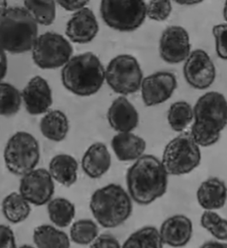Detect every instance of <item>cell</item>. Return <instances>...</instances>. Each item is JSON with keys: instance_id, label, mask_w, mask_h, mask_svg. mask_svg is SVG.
Instances as JSON below:
<instances>
[{"instance_id": "6da1fadb", "label": "cell", "mask_w": 227, "mask_h": 248, "mask_svg": "<svg viewBox=\"0 0 227 248\" xmlns=\"http://www.w3.org/2000/svg\"><path fill=\"white\" fill-rule=\"evenodd\" d=\"M167 185L168 174L162 161L151 155L141 156L127 172L128 193L141 206H148L163 196Z\"/></svg>"}, {"instance_id": "7a4b0ae2", "label": "cell", "mask_w": 227, "mask_h": 248, "mask_svg": "<svg viewBox=\"0 0 227 248\" xmlns=\"http://www.w3.org/2000/svg\"><path fill=\"white\" fill-rule=\"evenodd\" d=\"M64 87L80 96H90L102 88L105 69L99 58L93 52L71 57L61 72Z\"/></svg>"}, {"instance_id": "3957f363", "label": "cell", "mask_w": 227, "mask_h": 248, "mask_svg": "<svg viewBox=\"0 0 227 248\" xmlns=\"http://www.w3.org/2000/svg\"><path fill=\"white\" fill-rule=\"evenodd\" d=\"M38 23L24 7H9L0 16V47L11 54L32 50Z\"/></svg>"}, {"instance_id": "277c9868", "label": "cell", "mask_w": 227, "mask_h": 248, "mask_svg": "<svg viewBox=\"0 0 227 248\" xmlns=\"http://www.w3.org/2000/svg\"><path fill=\"white\" fill-rule=\"evenodd\" d=\"M90 209L102 227L114 229L121 226L132 214V200L128 192L115 184L103 186L93 193Z\"/></svg>"}, {"instance_id": "5b68a950", "label": "cell", "mask_w": 227, "mask_h": 248, "mask_svg": "<svg viewBox=\"0 0 227 248\" xmlns=\"http://www.w3.org/2000/svg\"><path fill=\"white\" fill-rule=\"evenodd\" d=\"M4 160L10 172L22 177L34 170L39 164V142L29 132L18 131L8 140L4 148Z\"/></svg>"}, {"instance_id": "8992f818", "label": "cell", "mask_w": 227, "mask_h": 248, "mask_svg": "<svg viewBox=\"0 0 227 248\" xmlns=\"http://www.w3.org/2000/svg\"><path fill=\"white\" fill-rule=\"evenodd\" d=\"M103 21L120 32H133L146 18V4L142 0H103L100 4Z\"/></svg>"}, {"instance_id": "52a82bcc", "label": "cell", "mask_w": 227, "mask_h": 248, "mask_svg": "<svg viewBox=\"0 0 227 248\" xmlns=\"http://www.w3.org/2000/svg\"><path fill=\"white\" fill-rule=\"evenodd\" d=\"M202 154L192 135L184 133L167 143L162 164L168 175L181 176L192 172L201 163Z\"/></svg>"}, {"instance_id": "ba28073f", "label": "cell", "mask_w": 227, "mask_h": 248, "mask_svg": "<svg viewBox=\"0 0 227 248\" xmlns=\"http://www.w3.org/2000/svg\"><path fill=\"white\" fill-rule=\"evenodd\" d=\"M105 80L115 93L122 96L134 94L141 88L142 69L134 57L119 55L107 66Z\"/></svg>"}, {"instance_id": "9c48e42d", "label": "cell", "mask_w": 227, "mask_h": 248, "mask_svg": "<svg viewBox=\"0 0 227 248\" xmlns=\"http://www.w3.org/2000/svg\"><path fill=\"white\" fill-rule=\"evenodd\" d=\"M73 47L64 36L47 32L39 36L32 49L34 63L42 69H56L64 67L71 59Z\"/></svg>"}, {"instance_id": "30bf717a", "label": "cell", "mask_w": 227, "mask_h": 248, "mask_svg": "<svg viewBox=\"0 0 227 248\" xmlns=\"http://www.w3.org/2000/svg\"><path fill=\"white\" fill-rule=\"evenodd\" d=\"M195 124L220 133L227 125V101L223 94L210 92L202 95L193 108Z\"/></svg>"}, {"instance_id": "8fae6325", "label": "cell", "mask_w": 227, "mask_h": 248, "mask_svg": "<svg viewBox=\"0 0 227 248\" xmlns=\"http://www.w3.org/2000/svg\"><path fill=\"white\" fill-rule=\"evenodd\" d=\"M19 193L31 205L44 206L48 204L55 193L54 180L49 170L38 168L22 176Z\"/></svg>"}, {"instance_id": "7c38bea8", "label": "cell", "mask_w": 227, "mask_h": 248, "mask_svg": "<svg viewBox=\"0 0 227 248\" xmlns=\"http://www.w3.org/2000/svg\"><path fill=\"white\" fill-rule=\"evenodd\" d=\"M185 80L193 88L206 90L213 85L216 68L209 54L203 50H195L190 54L184 65Z\"/></svg>"}, {"instance_id": "4fadbf2b", "label": "cell", "mask_w": 227, "mask_h": 248, "mask_svg": "<svg viewBox=\"0 0 227 248\" xmlns=\"http://www.w3.org/2000/svg\"><path fill=\"white\" fill-rule=\"evenodd\" d=\"M159 53L162 59L167 63H180L186 60L191 54L188 32L179 26L167 28L161 37Z\"/></svg>"}, {"instance_id": "5bb4252c", "label": "cell", "mask_w": 227, "mask_h": 248, "mask_svg": "<svg viewBox=\"0 0 227 248\" xmlns=\"http://www.w3.org/2000/svg\"><path fill=\"white\" fill-rule=\"evenodd\" d=\"M177 88V78L173 73L156 72L143 79L141 85L143 102L146 107L165 103Z\"/></svg>"}, {"instance_id": "9a60e30c", "label": "cell", "mask_w": 227, "mask_h": 248, "mask_svg": "<svg viewBox=\"0 0 227 248\" xmlns=\"http://www.w3.org/2000/svg\"><path fill=\"white\" fill-rule=\"evenodd\" d=\"M21 98L27 112L32 115L46 114L53 103L50 85L39 75L29 80L21 93Z\"/></svg>"}, {"instance_id": "2e32d148", "label": "cell", "mask_w": 227, "mask_h": 248, "mask_svg": "<svg viewBox=\"0 0 227 248\" xmlns=\"http://www.w3.org/2000/svg\"><path fill=\"white\" fill-rule=\"evenodd\" d=\"M99 30L98 22L90 8H83L73 14L67 21L65 34L76 44H87L96 38Z\"/></svg>"}, {"instance_id": "e0dca14e", "label": "cell", "mask_w": 227, "mask_h": 248, "mask_svg": "<svg viewBox=\"0 0 227 248\" xmlns=\"http://www.w3.org/2000/svg\"><path fill=\"white\" fill-rule=\"evenodd\" d=\"M159 233L164 245L171 248H183L192 240L193 224L188 217L177 214L169 217L162 223Z\"/></svg>"}, {"instance_id": "ac0fdd59", "label": "cell", "mask_w": 227, "mask_h": 248, "mask_svg": "<svg viewBox=\"0 0 227 248\" xmlns=\"http://www.w3.org/2000/svg\"><path fill=\"white\" fill-rule=\"evenodd\" d=\"M107 118L110 126L118 132H131L139 125V115L135 107L125 96L111 103Z\"/></svg>"}, {"instance_id": "d6986e66", "label": "cell", "mask_w": 227, "mask_h": 248, "mask_svg": "<svg viewBox=\"0 0 227 248\" xmlns=\"http://www.w3.org/2000/svg\"><path fill=\"white\" fill-rule=\"evenodd\" d=\"M199 206L205 211L223 208L227 201V187L218 177H210L202 182L196 191Z\"/></svg>"}, {"instance_id": "ffe728a7", "label": "cell", "mask_w": 227, "mask_h": 248, "mask_svg": "<svg viewBox=\"0 0 227 248\" xmlns=\"http://www.w3.org/2000/svg\"><path fill=\"white\" fill-rule=\"evenodd\" d=\"M82 169L90 178L97 179L111 167V155L103 142H95L85 151L81 160Z\"/></svg>"}, {"instance_id": "44dd1931", "label": "cell", "mask_w": 227, "mask_h": 248, "mask_svg": "<svg viewBox=\"0 0 227 248\" xmlns=\"http://www.w3.org/2000/svg\"><path fill=\"white\" fill-rule=\"evenodd\" d=\"M111 147L118 160L128 162L137 160L143 156L146 142L142 138L131 132H121L114 137Z\"/></svg>"}, {"instance_id": "7402d4cb", "label": "cell", "mask_w": 227, "mask_h": 248, "mask_svg": "<svg viewBox=\"0 0 227 248\" xmlns=\"http://www.w3.org/2000/svg\"><path fill=\"white\" fill-rule=\"evenodd\" d=\"M78 168V162L75 158L61 154L51 159L48 170L53 180L65 187H70L77 181Z\"/></svg>"}, {"instance_id": "603a6c76", "label": "cell", "mask_w": 227, "mask_h": 248, "mask_svg": "<svg viewBox=\"0 0 227 248\" xmlns=\"http://www.w3.org/2000/svg\"><path fill=\"white\" fill-rule=\"evenodd\" d=\"M39 128L46 139L52 142H62L69 131V122L63 111L50 110L41 119Z\"/></svg>"}, {"instance_id": "cb8c5ba5", "label": "cell", "mask_w": 227, "mask_h": 248, "mask_svg": "<svg viewBox=\"0 0 227 248\" xmlns=\"http://www.w3.org/2000/svg\"><path fill=\"white\" fill-rule=\"evenodd\" d=\"M37 248H70V239L64 231L49 224L34 229L32 234Z\"/></svg>"}, {"instance_id": "d4e9b609", "label": "cell", "mask_w": 227, "mask_h": 248, "mask_svg": "<svg viewBox=\"0 0 227 248\" xmlns=\"http://www.w3.org/2000/svg\"><path fill=\"white\" fill-rule=\"evenodd\" d=\"M31 204L20 193L13 192L2 202V212L5 219L13 224L22 223L31 213Z\"/></svg>"}, {"instance_id": "484cf974", "label": "cell", "mask_w": 227, "mask_h": 248, "mask_svg": "<svg viewBox=\"0 0 227 248\" xmlns=\"http://www.w3.org/2000/svg\"><path fill=\"white\" fill-rule=\"evenodd\" d=\"M49 218L57 228H66L70 225L75 217V206L67 199H52L47 204Z\"/></svg>"}, {"instance_id": "4316f807", "label": "cell", "mask_w": 227, "mask_h": 248, "mask_svg": "<svg viewBox=\"0 0 227 248\" xmlns=\"http://www.w3.org/2000/svg\"><path fill=\"white\" fill-rule=\"evenodd\" d=\"M163 246L159 231L154 226H145L130 234L121 248H163Z\"/></svg>"}, {"instance_id": "83f0119b", "label": "cell", "mask_w": 227, "mask_h": 248, "mask_svg": "<svg viewBox=\"0 0 227 248\" xmlns=\"http://www.w3.org/2000/svg\"><path fill=\"white\" fill-rule=\"evenodd\" d=\"M56 3L53 0H26L24 8L38 24L50 26L56 19Z\"/></svg>"}, {"instance_id": "f1b7e54d", "label": "cell", "mask_w": 227, "mask_h": 248, "mask_svg": "<svg viewBox=\"0 0 227 248\" xmlns=\"http://www.w3.org/2000/svg\"><path fill=\"white\" fill-rule=\"evenodd\" d=\"M194 119L193 108L185 101L176 102L171 105L167 113V121L174 131L181 132L192 123Z\"/></svg>"}, {"instance_id": "f546056e", "label": "cell", "mask_w": 227, "mask_h": 248, "mask_svg": "<svg viewBox=\"0 0 227 248\" xmlns=\"http://www.w3.org/2000/svg\"><path fill=\"white\" fill-rule=\"evenodd\" d=\"M21 94L14 85L0 82V115L13 116L21 108Z\"/></svg>"}, {"instance_id": "4dcf8cb0", "label": "cell", "mask_w": 227, "mask_h": 248, "mask_svg": "<svg viewBox=\"0 0 227 248\" xmlns=\"http://www.w3.org/2000/svg\"><path fill=\"white\" fill-rule=\"evenodd\" d=\"M99 233L98 226L93 220L81 219L72 224L69 231L70 239L75 244L81 246L91 245Z\"/></svg>"}, {"instance_id": "1f68e13d", "label": "cell", "mask_w": 227, "mask_h": 248, "mask_svg": "<svg viewBox=\"0 0 227 248\" xmlns=\"http://www.w3.org/2000/svg\"><path fill=\"white\" fill-rule=\"evenodd\" d=\"M202 227L220 241H227V219L214 211H204L201 216Z\"/></svg>"}, {"instance_id": "d6a6232c", "label": "cell", "mask_w": 227, "mask_h": 248, "mask_svg": "<svg viewBox=\"0 0 227 248\" xmlns=\"http://www.w3.org/2000/svg\"><path fill=\"white\" fill-rule=\"evenodd\" d=\"M172 4L168 0H153L146 4V16L154 21L167 20L172 12Z\"/></svg>"}, {"instance_id": "836d02e7", "label": "cell", "mask_w": 227, "mask_h": 248, "mask_svg": "<svg viewBox=\"0 0 227 248\" xmlns=\"http://www.w3.org/2000/svg\"><path fill=\"white\" fill-rule=\"evenodd\" d=\"M213 34L215 39V47L218 57L227 61V24H220L213 28Z\"/></svg>"}, {"instance_id": "e575fe53", "label": "cell", "mask_w": 227, "mask_h": 248, "mask_svg": "<svg viewBox=\"0 0 227 248\" xmlns=\"http://www.w3.org/2000/svg\"><path fill=\"white\" fill-rule=\"evenodd\" d=\"M90 248H121V246L112 234H102L90 245Z\"/></svg>"}, {"instance_id": "d590c367", "label": "cell", "mask_w": 227, "mask_h": 248, "mask_svg": "<svg viewBox=\"0 0 227 248\" xmlns=\"http://www.w3.org/2000/svg\"><path fill=\"white\" fill-rule=\"evenodd\" d=\"M0 248H17L14 232L4 224H0Z\"/></svg>"}, {"instance_id": "8d00e7d4", "label": "cell", "mask_w": 227, "mask_h": 248, "mask_svg": "<svg viewBox=\"0 0 227 248\" xmlns=\"http://www.w3.org/2000/svg\"><path fill=\"white\" fill-rule=\"evenodd\" d=\"M57 3L67 11H78L85 7L89 1L86 0H58Z\"/></svg>"}, {"instance_id": "74e56055", "label": "cell", "mask_w": 227, "mask_h": 248, "mask_svg": "<svg viewBox=\"0 0 227 248\" xmlns=\"http://www.w3.org/2000/svg\"><path fill=\"white\" fill-rule=\"evenodd\" d=\"M8 60L6 53L1 47H0V82L4 79L7 75Z\"/></svg>"}, {"instance_id": "f35d334b", "label": "cell", "mask_w": 227, "mask_h": 248, "mask_svg": "<svg viewBox=\"0 0 227 248\" xmlns=\"http://www.w3.org/2000/svg\"><path fill=\"white\" fill-rule=\"evenodd\" d=\"M199 248H227V243L221 241H209L203 243Z\"/></svg>"}, {"instance_id": "ab89813d", "label": "cell", "mask_w": 227, "mask_h": 248, "mask_svg": "<svg viewBox=\"0 0 227 248\" xmlns=\"http://www.w3.org/2000/svg\"><path fill=\"white\" fill-rule=\"evenodd\" d=\"M7 1L4 0H0V16L4 14L5 11L7 10L8 8Z\"/></svg>"}, {"instance_id": "60d3db41", "label": "cell", "mask_w": 227, "mask_h": 248, "mask_svg": "<svg viewBox=\"0 0 227 248\" xmlns=\"http://www.w3.org/2000/svg\"><path fill=\"white\" fill-rule=\"evenodd\" d=\"M178 4H194L202 3V1H176Z\"/></svg>"}, {"instance_id": "b9f144b4", "label": "cell", "mask_w": 227, "mask_h": 248, "mask_svg": "<svg viewBox=\"0 0 227 248\" xmlns=\"http://www.w3.org/2000/svg\"><path fill=\"white\" fill-rule=\"evenodd\" d=\"M223 15L224 18H225V20H226V21L227 22V1H226L225 6H224Z\"/></svg>"}, {"instance_id": "7bdbcfd3", "label": "cell", "mask_w": 227, "mask_h": 248, "mask_svg": "<svg viewBox=\"0 0 227 248\" xmlns=\"http://www.w3.org/2000/svg\"><path fill=\"white\" fill-rule=\"evenodd\" d=\"M17 248H35L34 247H32L31 245H22L21 247H19Z\"/></svg>"}]
</instances>
